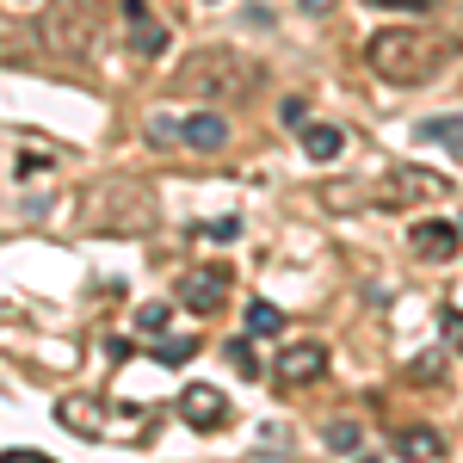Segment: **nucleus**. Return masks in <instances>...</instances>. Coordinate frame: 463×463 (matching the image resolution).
Here are the masks:
<instances>
[{"label":"nucleus","instance_id":"nucleus-25","mask_svg":"<svg viewBox=\"0 0 463 463\" xmlns=\"http://www.w3.org/2000/svg\"><path fill=\"white\" fill-rule=\"evenodd\" d=\"M408 377H414V383H432V377H439V358H432V353H420L414 364H408Z\"/></svg>","mask_w":463,"mask_h":463},{"label":"nucleus","instance_id":"nucleus-22","mask_svg":"<svg viewBox=\"0 0 463 463\" xmlns=\"http://www.w3.org/2000/svg\"><path fill=\"white\" fill-rule=\"evenodd\" d=\"M50 167V155H37V148H19V161H13V174L25 179V174H43Z\"/></svg>","mask_w":463,"mask_h":463},{"label":"nucleus","instance_id":"nucleus-26","mask_svg":"<svg viewBox=\"0 0 463 463\" xmlns=\"http://www.w3.org/2000/svg\"><path fill=\"white\" fill-rule=\"evenodd\" d=\"M297 6H303V13H327L334 0H297Z\"/></svg>","mask_w":463,"mask_h":463},{"label":"nucleus","instance_id":"nucleus-9","mask_svg":"<svg viewBox=\"0 0 463 463\" xmlns=\"http://www.w3.org/2000/svg\"><path fill=\"white\" fill-rule=\"evenodd\" d=\"M408 248H414V260H427V266H445V260H458V229L439 222V216H420L408 229Z\"/></svg>","mask_w":463,"mask_h":463},{"label":"nucleus","instance_id":"nucleus-6","mask_svg":"<svg viewBox=\"0 0 463 463\" xmlns=\"http://www.w3.org/2000/svg\"><path fill=\"white\" fill-rule=\"evenodd\" d=\"M272 377H279L285 390L321 383V377H327V346H316V340H297V346H285V353L272 358Z\"/></svg>","mask_w":463,"mask_h":463},{"label":"nucleus","instance_id":"nucleus-4","mask_svg":"<svg viewBox=\"0 0 463 463\" xmlns=\"http://www.w3.org/2000/svg\"><path fill=\"white\" fill-rule=\"evenodd\" d=\"M445 192H451L445 174H427V167H390L377 185H327L321 204H383V211H395V204H420V198H445Z\"/></svg>","mask_w":463,"mask_h":463},{"label":"nucleus","instance_id":"nucleus-8","mask_svg":"<svg viewBox=\"0 0 463 463\" xmlns=\"http://www.w3.org/2000/svg\"><path fill=\"white\" fill-rule=\"evenodd\" d=\"M222 297H229V266H222V260H216V266H198V272H185V279H179V303H185V309H198V316L222 309Z\"/></svg>","mask_w":463,"mask_h":463},{"label":"nucleus","instance_id":"nucleus-21","mask_svg":"<svg viewBox=\"0 0 463 463\" xmlns=\"http://www.w3.org/2000/svg\"><path fill=\"white\" fill-rule=\"evenodd\" d=\"M279 124H285V130H303V124H309V106H303V99H285V106H279Z\"/></svg>","mask_w":463,"mask_h":463},{"label":"nucleus","instance_id":"nucleus-13","mask_svg":"<svg viewBox=\"0 0 463 463\" xmlns=\"http://www.w3.org/2000/svg\"><path fill=\"white\" fill-rule=\"evenodd\" d=\"M395 451H402V458L432 463V458H445V439H439L432 427H402V432H395Z\"/></svg>","mask_w":463,"mask_h":463},{"label":"nucleus","instance_id":"nucleus-17","mask_svg":"<svg viewBox=\"0 0 463 463\" xmlns=\"http://www.w3.org/2000/svg\"><path fill=\"white\" fill-rule=\"evenodd\" d=\"M414 137L420 143H463V118H427Z\"/></svg>","mask_w":463,"mask_h":463},{"label":"nucleus","instance_id":"nucleus-19","mask_svg":"<svg viewBox=\"0 0 463 463\" xmlns=\"http://www.w3.org/2000/svg\"><path fill=\"white\" fill-rule=\"evenodd\" d=\"M229 364H235L241 377H260V358H253V334H248V340H229Z\"/></svg>","mask_w":463,"mask_h":463},{"label":"nucleus","instance_id":"nucleus-3","mask_svg":"<svg viewBox=\"0 0 463 463\" xmlns=\"http://www.w3.org/2000/svg\"><path fill=\"white\" fill-rule=\"evenodd\" d=\"M445 56H451V43L432 32H414V25H390V32H377L364 43V62L377 80H390V87H420V80H439L445 69Z\"/></svg>","mask_w":463,"mask_h":463},{"label":"nucleus","instance_id":"nucleus-18","mask_svg":"<svg viewBox=\"0 0 463 463\" xmlns=\"http://www.w3.org/2000/svg\"><path fill=\"white\" fill-rule=\"evenodd\" d=\"M321 439H327V445H334V451H358V445H364V432H358L353 420H334V427L321 432Z\"/></svg>","mask_w":463,"mask_h":463},{"label":"nucleus","instance_id":"nucleus-2","mask_svg":"<svg viewBox=\"0 0 463 463\" xmlns=\"http://www.w3.org/2000/svg\"><path fill=\"white\" fill-rule=\"evenodd\" d=\"M174 93L185 99H211V106H241L260 93V62L241 56V50H222V43H204L192 50L174 69Z\"/></svg>","mask_w":463,"mask_h":463},{"label":"nucleus","instance_id":"nucleus-23","mask_svg":"<svg viewBox=\"0 0 463 463\" xmlns=\"http://www.w3.org/2000/svg\"><path fill=\"white\" fill-rule=\"evenodd\" d=\"M204 235H211V241H235L241 222H235V216H216V222H204Z\"/></svg>","mask_w":463,"mask_h":463},{"label":"nucleus","instance_id":"nucleus-14","mask_svg":"<svg viewBox=\"0 0 463 463\" xmlns=\"http://www.w3.org/2000/svg\"><path fill=\"white\" fill-rule=\"evenodd\" d=\"M340 148H346V137H340L334 124H303V155H309V161H334Z\"/></svg>","mask_w":463,"mask_h":463},{"label":"nucleus","instance_id":"nucleus-15","mask_svg":"<svg viewBox=\"0 0 463 463\" xmlns=\"http://www.w3.org/2000/svg\"><path fill=\"white\" fill-rule=\"evenodd\" d=\"M279 327H285V309H272L266 297H253V303H248V334H253V340H266V334H279Z\"/></svg>","mask_w":463,"mask_h":463},{"label":"nucleus","instance_id":"nucleus-24","mask_svg":"<svg viewBox=\"0 0 463 463\" xmlns=\"http://www.w3.org/2000/svg\"><path fill=\"white\" fill-rule=\"evenodd\" d=\"M445 340H451V353H463V309H445Z\"/></svg>","mask_w":463,"mask_h":463},{"label":"nucleus","instance_id":"nucleus-5","mask_svg":"<svg viewBox=\"0 0 463 463\" xmlns=\"http://www.w3.org/2000/svg\"><path fill=\"white\" fill-rule=\"evenodd\" d=\"M99 6L93 0H50V13H43V50L50 56H62V62H87L93 50H99Z\"/></svg>","mask_w":463,"mask_h":463},{"label":"nucleus","instance_id":"nucleus-16","mask_svg":"<svg viewBox=\"0 0 463 463\" xmlns=\"http://www.w3.org/2000/svg\"><path fill=\"white\" fill-rule=\"evenodd\" d=\"M198 353V334H167V340H155V364H185V358Z\"/></svg>","mask_w":463,"mask_h":463},{"label":"nucleus","instance_id":"nucleus-10","mask_svg":"<svg viewBox=\"0 0 463 463\" xmlns=\"http://www.w3.org/2000/svg\"><path fill=\"white\" fill-rule=\"evenodd\" d=\"M56 420H62L69 432H80V439H111V432H118V420L99 414L93 395H62V402H56Z\"/></svg>","mask_w":463,"mask_h":463},{"label":"nucleus","instance_id":"nucleus-1","mask_svg":"<svg viewBox=\"0 0 463 463\" xmlns=\"http://www.w3.org/2000/svg\"><path fill=\"white\" fill-rule=\"evenodd\" d=\"M161 222V204H155V185L137 174H106L80 192V229L87 235H148Z\"/></svg>","mask_w":463,"mask_h":463},{"label":"nucleus","instance_id":"nucleus-20","mask_svg":"<svg viewBox=\"0 0 463 463\" xmlns=\"http://www.w3.org/2000/svg\"><path fill=\"white\" fill-rule=\"evenodd\" d=\"M137 327H143V334H161V327H167V303H143V309H137Z\"/></svg>","mask_w":463,"mask_h":463},{"label":"nucleus","instance_id":"nucleus-11","mask_svg":"<svg viewBox=\"0 0 463 463\" xmlns=\"http://www.w3.org/2000/svg\"><path fill=\"white\" fill-rule=\"evenodd\" d=\"M118 13H124V25H130V50H137V56H161V50H167V25H155L148 0H118Z\"/></svg>","mask_w":463,"mask_h":463},{"label":"nucleus","instance_id":"nucleus-12","mask_svg":"<svg viewBox=\"0 0 463 463\" xmlns=\"http://www.w3.org/2000/svg\"><path fill=\"white\" fill-rule=\"evenodd\" d=\"M179 137L192 148H204V155H216V148L229 143V124H222V111H192V118L179 124Z\"/></svg>","mask_w":463,"mask_h":463},{"label":"nucleus","instance_id":"nucleus-7","mask_svg":"<svg viewBox=\"0 0 463 463\" xmlns=\"http://www.w3.org/2000/svg\"><path fill=\"white\" fill-rule=\"evenodd\" d=\"M179 420H185L192 432L229 427V395L211 390V383H185V395H179Z\"/></svg>","mask_w":463,"mask_h":463}]
</instances>
